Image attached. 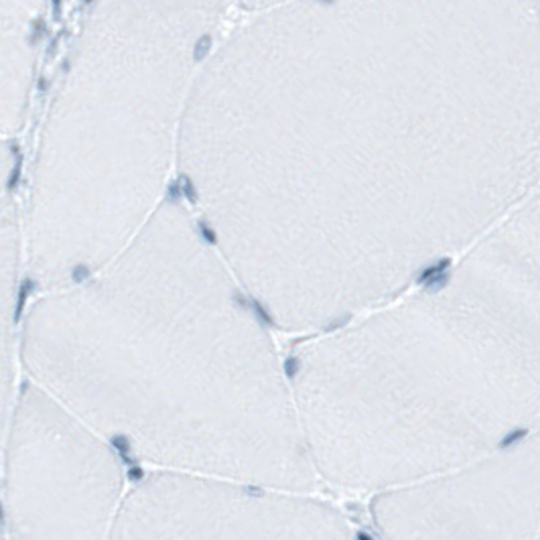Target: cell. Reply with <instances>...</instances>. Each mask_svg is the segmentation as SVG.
Here are the masks:
<instances>
[{"label": "cell", "instance_id": "obj_1", "mask_svg": "<svg viewBox=\"0 0 540 540\" xmlns=\"http://www.w3.org/2000/svg\"><path fill=\"white\" fill-rule=\"evenodd\" d=\"M280 8L296 45L275 8L232 31L206 65L248 87L246 96L220 94L246 110L213 112L234 114L246 128L349 146L232 149V185L250 181L240 199L254 206L266 197L268 206L282 197L275 211H284V224L296 211L303 227L315 213L309 227H368L370 244L372 230L417 227L439 262L445 252L420 213L459 250L433 213L470 242L532 195L539 2L327 4L353 128L307 4Z\"/></svg>", "mask_w": 540, "mask_h": 540}, {"label": "cell", "instance_id": "obj_2", "mask_svg": "<svg viewBox=\"0 0 540 540\" xmlns=\"http://www.w3.org/2000/svg\"><path fill=\"white\" fill-rule=\"evenodd\" d=\"M20 364L124 461L321 489L268 333L177 206L87 277L33 293Z\"/></svg>", "mask_w": 540, "mask_h": 540}, {"label": "cell", "instance_id": "obj_3", "mask_svg": "<svg viewBox=\"0 0 540 540\" xmlns=\"http://www.w3.org/2000/svg\"><path fill=\"white\" fill-rule=\"evenodd\" d=\"M539 195L433 287L289 372L319 486L356 496L471 465L539 425Z\"/></svg>", "mask_w": 540, "mask_h": 540}, {"label": "cell", "instance_id": "obj_4", "mask_svg": "<svg viewBox=\"0 0 540 540\" xmlns=\"http://www.w3.org/2000/svg\"><path fill=\"white\" fill-rule=\"evenodd\" d=\"M222 11L100 2L80 17L17 181L33 293L87 277L155 215L197 47Z\"/></svg>", "mask_w": 540, "mask_h": 540}, {"label": "cell", "instance_id": "obj_5", "mask_svg": "<svg viewBox=\"0 0 540 540\" xmlns=\"http://www.w3.org/2000/svg\"><path fill=\"white\" fill-rule=\"evenodd\" d=\"M0 486V540H110L128 477L106 441L25 380Z\"/></svg>", "mask_w": 540, "mask_h": 540}, {"label": "cell", "instance_id": "obj_6", "mask_svg": "<svg viewBox=\"0 0 540 540\" xmlns=\"http://www.w3.org/2000/svg\"><path fill=\"white\" fill-rule=\"evenodd\" d=\"M110 540H376L319 491L146 471L128 482Z\"/></svg>", "mask_w": 540, "mask_h": 540}, {"label": "cell", "instance_id": "obj_7", "mask_svg": "<svg viewBox=\"0 0 540 540\" xmlns=\"http://www.w3.org/2000/svg\"><path fill=\"white\" fill-rule=\"evenodd\" d=\"M539 435L471 465L370 496L376 540H539Z\"/></svg>", "mask_w": 540, "mask_h": 540}, {"label": "cell", "instance_id": "obj_8", "mask_svg": "<svg viewBox=\"0 0 540 540\" xmlns=\"http://www.w3.org/2000/svg\"><path fill=\"white\" fill-rule=\"evenodd\" d=\"M51 8L0 2V140L17 142L31 118Z\"/></svg>", "mask_w": 540, "mask_h": 540}, {"label": "cell", "instance_id": "obj_9", "mask_svg": "<svg viewBox=\"0 0 540 540\" xmlns=\"http://www.w3.org/2000/svg\"><path fill=\"white\" fill-rule=\"evenodd\" d=\"M25 266L18 232L17 193L0 208V453L23 388L20 321Z\"/></svg>", "mask_w": 540, "mask_h": 540}, {"label": "cell", "instance_id": "obj_10", "mask_svg": "<svg viewBox=\"0 0 540 540\" xmlns=\"http://www.w3.org/2000/svg\"><path fill=\"white\" fill-rule=\"evenodd\" d=\"M17 142L0 140V208L17 193Z\"/></svg>", "mask_w": 540, "mask_h": 540}]
</instances>
